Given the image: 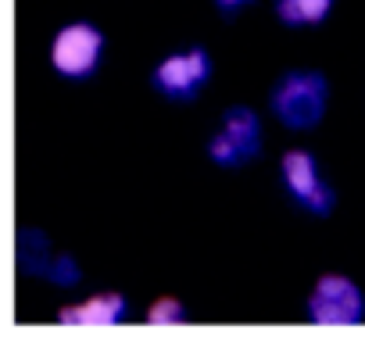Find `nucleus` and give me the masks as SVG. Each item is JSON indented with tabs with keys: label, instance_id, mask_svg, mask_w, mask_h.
<instances>
[{
	"label": "nucleus",
	"instance_id": "nucleus-1",
	"mask_svg": "<svg viewBox=\"0 0 365 354\" xmlns=\"http://www.w3.org/2000/svg\"><path fill=\"white\" fill-rule=\"evenodd\" d=\"M326 104H329V83L322 72H312V68H294L279 76V83L269 93V108L276 122L294 132L315 129L326 115Z\"/></svg>",
	"mask_w": 365,
	"mask_h": 354
},
{
	"label": "nucleus",
	"instance_id": "nucleus-2",
	"mask_svg": "<svg viewBox=\"0 0 365 354\" xmlns=\"http://www.w3.org/2000/svg\"><path fill=\"white\" fill-rule=\"evenodd\" d=\"M101 58H104V33L93 22H68L51 40V68L68 83L90 79L101 68Z\"/></svg>",
	"mask_w": 365,
	"mask_h": 354
},
{
	"label": "nucleus",
	"instance_id": "nucleus-3",
	"mask_svg": "<svg viewBox=\"0 0 365 354\" xmlns=\"http://www.w3.org/2000/svg\"><path fill=\"white\" fill-rule=\"evenodd\" d=\"M208 83H212V54L205 47H187V51L165 54L150 72V86L161 97L179 100V104L194 100Z\"/></svg>",
	"mask_w": 365,
	"mask_h": 354
},
{
	"label": "nucleus",
	"instance_id": "nucleus-4",
	"mask_svg": "<svg viewBox=\"0 0 365 354\" xmlns=\"http://www.w3.org/2000/svg\"><path fill=\"white\" fill-rule=\"evenodd\" d=\"M308 322L315 326H358L365 322V297L354 279L326 272L308 293Z\"/></svg>",
	"mask_w": 365,
	"mask_h": 354
},
{
	"label": "nucleus",
	"instance_id": "nucleus-5",
	"mask_svg": "<svg viewBox=\"0 0 365 354\" xmlns=\"http://www.w3.org/2000/svg\"><path fill=\"white\" fill-rule=\"evenodd\" d=\"M262 154V122L251 108L237 104L222 115V125L208 140V157L222 168H240Z\"/></svg>",
	"mask_w": 365,
	"mask_h": 354
},
{
	"label": "nucleus",
	"instance_id": "nucleus-6",
	"mask_svg": "<svg viewBox=\"0 0 365 354\" xmlns=\"http://www.w3.org/2000/svg\"><path fill=\"white\" fill-rule=\"evenodd\" d=\"M279 179L287 187V194L312 215H329L336 204L333 187L322 179V168L315 161V154L308 150H287L279 161Z\"/></svg>",
	"mask_w": 365,
	"mask_h": 354
},
{
	"label": "nucleus",
	"instance_id": "nucleus-7",
	"mask_svg": "<svg viewBox=\"0 0 365 354\" xmlns=\"http://www.w3.org/2000/svg\"><path fill=\"white\" fill-rule=\"evenodd\" d=\"M122 318H125V297L115 290H101V293L58 311L61 326H118Z\"/></svg>",
	"mask_w": 365,
	"mask_h": 354
},
{
	"label": "nucleus",
	"instance_id": "nucleus-8",
	"mask_svg": "<svg viewBox=\"0 0 365 354\" xmlns=\"http://www.w3.org/2000/svg\"><path fill=\"white\" fill-rule=\"evenodd\" d=\"M329 11H333V0H276V19L294 29L322 26Z\"/></svg>",
	"mask_w": 365,
	"mask_h": 354
},
{
	"label": "nucleus",
	"instance_id": "nucleus-9",
	"mask_svg": "<svg viewBox=\"0 0 365 354\" xmlns=\"http://www.w3.org/2000/svg\"><path fill=\"white\" fill-rule=\"evenodd\" d=\"M147 322L150 326H182L187 322V308L172 297H158L150 308H147Z\"/></svg>",
	"mask_w": 365,
	"mask_h": 354
},
{
	"label": "nucleus",
	"instance_id": "nucleus-10",
	"mask_svg": "<svg viewBox=\"0 0 365 354\" xmlns=\"http://www.w3.org/2000/svg\"><path fill=\"white\" fill-rule=\"evenodd\" d=\"M251 4V0H215V8L222 11V15H237V11H244Z\"/></svg>",
	"mask_w": 365,
	"mask_h": 354
}]
</instances>
